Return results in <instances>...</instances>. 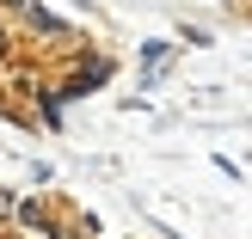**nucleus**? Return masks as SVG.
Instances as JSON below:
<instances>
[{"label":"nucleus","instance_id":"nucleus-2","mask_svg":"<svg viewBox=\"0 0 252 239\" xmlns=\"http://www.w3.org/2000/svg\"><path fill=\"white\" fill-rule=\"evenodd\" d=\"M111 74H117V61H111V55H86V61H74V68H68V80L56 86V98H62V105H74V98H93L98 86L111 80Z\"/></svg>","mask_w":252,"mask_h":239},{"label":"nucleus","instance_id":"nucleus-3","mask_svg":"<svg viewBox=\"0 0 252 239\" xmlns=\"http://www.w3.org/2000/svg\"><path fill=\"white\" fill-rule=\"evenodd\" d=\"M19 31H37V43H49V49H68V43H74L68 19L49 12L43 0H25V6H19Z\"/></svg>","mask_w":252,"mask_h":239},{"label":"nucleus","instance_id":"nucleus-1","mask_svg":"<svg viewBox=\"0 0 252 239\" xmlns=\"http://www.w3.org/2000/svg\"><path fill=\"white\" fill-rule=\"evenodd\" d=\"M12 221H19V233H31V239H74L68 215H62L49 196H19V203H12Z\"/></svg>","mask_w":252,"mask_h":239},{"label":"nucleus","instance_id":"nucleus-7","mask_svg":"<svg viewBox=\"0 0 252 239\" xmlns=\"http://www.w3.org/2000/svg\"><path fill=\"white\" fill-rule=\"evenodd\" d=\"M6 239H31V233H6Z\"/></svg>","mask_w":252,"mask_h":239},{"label":"nucleus","instance_id":"nucleus-6","mask_svg":"<svg viewBox=\"0 0 252 239\" xmlns=\"http://www.w3.org/2000/svg\"><path fill=\"white\" fill-rule=\"evenodd\" d=\"M19 6H25V0H0V12H19Z\"/></svg>","mask_w":252,"mask_h":239},{"label":"nucleus","instance_id":"nucleus-5","mask_svg":"<svg viewBox=\"0 0 252 239\" xmlns=\"http://www.w3.org/2000/svg\"><path fill=\"white\" fill-rule=\"evenodd\" d=\"M0 61H19V12H0Z\"/></svg>","mask_w":252,"mask_h":239},{"label":"nucleus","instance_id":"nucleus-4","mask_svg":"<svg viewBox=\"0 0 252 239\" xmlns=\"http://www.w3.org/2000/svg\"><path fill=\"white\" fill-rule=\"evenodd\" d=\"M172 49H179L172 37H148L142 43V86H160V68L172 61Z\"/></svg>","mask_w":252,"mask_h":239}]
</instances>
